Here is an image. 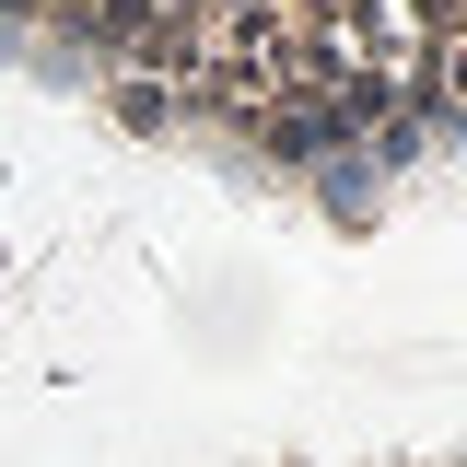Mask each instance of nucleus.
<instances>
[{"label":"nucleus","mask_w":467,"mask_h":467,"mask_svg":"<svg viewBox=\"0 0 467 467\" xmlns=\"http://www.w3.org/2000/svg\"><path fill=\"white\" fill-rule=\"evenodd\" d=\"M0 47L327 223L467 187V0H0Z\"/></svg>","instance_id":"nucleus-1"},{"label":"nucleus","mask_w":467,"mask_h":467,"mask_svg":"<svg viewBox=\"0 0 467 467\" xmlns=\"http://www.w3.org/2000/svg\"><path fill=\"white\" fill-rule=\"evenodd\" d=\"M374 467H467V456H374Z\"/></svg>","instance_id":"nucleus-2"}]
</instances>
